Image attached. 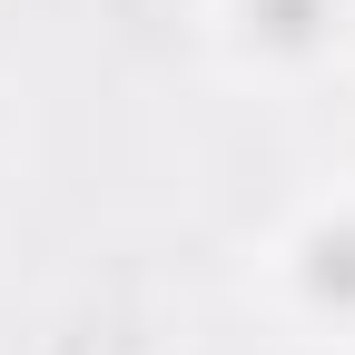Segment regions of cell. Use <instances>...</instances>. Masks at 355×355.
I'll return each instance as SVG.
<instances>
[{"label": "cell", "instance_id": "obj_1", "mask_svg": "<svg viewBox=\"0 0 355 355\" xmlns=\"http://www.w3.org/2000/svg\"><path fill=\"white\" fill-rule=\"evenodd\" d=\"M257 277L277 296V316L326 336V345H355V188H326L306 198L277 237L257 247Z\"/></svg>", "mask_w": 355, "mask_h": 355}, {"label": "cell", "instance_id": "obj_2", "mask_svg": "<svg viewBox=\"0 0 355 355\" xmlns=\"http://www.w3.org/2000/svg\"><path fill=\"white\" fill-rule=\"evenodd\" d=\"M207 40L237 79L296 89L355 50V0H207Z\"/></svg>", "mask_w": 355, "mask_h": 355}]
</instances>
